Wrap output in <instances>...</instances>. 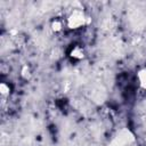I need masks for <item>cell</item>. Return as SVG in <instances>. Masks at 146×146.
I'll use <instances>...</instances> for the list:
<instances>
[{
  "instance_id": "6da1fadb",
  "label": "cell",
  "mask_w": 146,
  "mask_h": 146,
  "mask_svg": "<svg viewBox=\"0 0 146 146\" xmlns=\"http://www.w3.org/2000/svg\"><path fill=\"white\" fill-rule=\"evenodd\" d=\"M89 23V17L82 9H73L66 18V26L71 30L84 27Z\"/></svg>"
},
{
  "instance_id": "7a4b0ae2",
  "label": "cell",
  "mask_w": 146,
  "mask_h": 146,
  "mask_svg": "<svg viewBox=\"0 0 146 146\" xmlns=\"http://www.w3.org/2000/svg\"><path fill=\"white\" fill-rule=\"evenodd\" d=\"M110 146H137L135 136L128 129H121L113 137Z\"/></svg>"
},
{
  "instance_id": "3957f363",
  "label": "cell",
  "mask_w": 146,
  "mask_h": 146,
  "mask_svg": "<svg viewBox=\"0 0 146 146\" xmlns=\"http://www.w3.org/2000/svg\"><path fill=\"white\" fill-rule=\"evenodd\" d=\"M68 55H70L71 58L75 59V60L83 59L84 58V49L80 44H74V46L71 47V49L68 51Z\"/></svg>"
},
{
  "instance_id": "277c9868",
  "label": "cell",
  "mask_w": 146,
  "mask_h": 146,
  "mask_svg": "<svg viewBox=\"0 0 146 146\" xmlns=\"http://www.w3.org/2000/svg\"><path fill=\"white\" fill-rule=\"evenodd\" d=\"M65 24H66V23L63 21V18H60V17H56V18H54V19L51 21L50 27H51L52 32L58 33V32H60V31L63 30V27H64Z\"/></svg>"
},
{
  "instance_id": "5b68a950",
  "label": "cell",
  "mask_w": 146,
  "mask_h": 146,
  "mask_svg": "<svg viewBox=\"0 0 146 146\" xmlns=\"http://www.w3.org/2000/svg\"><path fill=\"white\" fill-rule=\"evenodd\" d=\"M137 80H138L139 87L143 90L146 91V67L138 71V73H137Z\"/></svg>"
},
{
  "instance_id": "8992f818",
  "label": "cell",
  "mask_w": 146,
  "mask_h": 146,
  "mask_svg": "<svg viewBox=\"0 0 146 146\" xmlns=\"http://www.w3.org/2000/svg\"><path fill=\"white\" fill-rule=\"evenodd\" d=\"M0 92H1L2 97L8 96L10 94V87H9V84H7L6 82H2L0 84Z\"/></svg>"
},
{
  "instance_id": "52a82bcc",
  "label": "cell",
  "mask_w": 146,
  "mask_h": 146,
  "mask_svg": "<svg viewBox=\"0 0 146 146\" xmlns=\"http://www.w3.org/2000/svg\"><path fill=\"white\" fill-rule=\"evenodd\" d=\"M21 75H22L23 79H25V80H27V79L31 78V70H30V67H29L27 65L23 66V68H22V71H21Z\"/></svg>"
}]
</instances>
